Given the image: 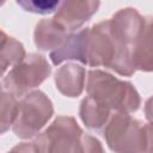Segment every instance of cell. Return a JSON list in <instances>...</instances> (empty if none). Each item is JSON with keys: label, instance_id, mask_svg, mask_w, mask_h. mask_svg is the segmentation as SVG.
Listing matches in <instances>:
<instances>
[{"label": "cell", "instance_id": "obj_1", "mask_svg": "<svg viewBox=\"0 0 153 153\" xmlns=\"http://www.w3.org/2000/svg\"><path fill=\"white\" fill-rule=\"evenodd\" d=\"M86 91L90 97L117 112L131 114L141 104L140 96L133 84L118 80L114 75L99 69L87 73Z\"/></svg>", "mask_w": 153, "mask_h": 153}, {"label": "cell", "instance_id": "obj_2", "mask_svg": "<svg viewBox=\"0 0 153 153\" xmlns=\"http://www.w3.org/2000/svg\"><path fill=\"white\" fill-rule=\"evenodd\" d=\"M103 135L115 153H146V124L129 114L115 111L104 127Z\"/></svg>", "mask_w": 153, "mask_h": 153}, {"label": "cell", "instance_id": "obj_3", "mask_svg": "<svg viewBox=\"0 0 153 153\" xmlns=\"http://www.w3.org/2000/svg\"><path fill=\"white\" fill-rule=\"evenodd\" d=\"M39 153H86L85 134L74 117L59 116L36 137Z\"/></svg>", "mask_w": 153, "mask_h": 153}, {"label": "cell", "instance_id": "obj_4", "mask_svg": "<svg viewBox=\"0 0 153 153\" xmlns=\"http://www.w3.org/2000/svg\"><path fill=\"white\" fill-rule=\"evenodd\" d=\"M53 114V103L42 91L29 92L19 102L13 131L20 139H30L39 133Z\"/></svg>", "mask_w": 153, "mask_h": 153}, {"label": "cell", "instance_id": "obj_5", "mask_svg": "<svg viewBox=\"0 0 153 153\" xmlns=\"http://www.w3.org/2000/svg\"><path fill=\"white\" fill-rule=\"evenodd\" d=\"M51 72V67L43 55L30 54L12 67L2 79V90L13 96H24L30 90L39 86Z\"/></svg>", "mask_w": 153, "mask_h": 153}, {"label": "cell", "instance_id": "obj_6", "mask_svg": "<svg viewBox=\"0 0 153 153\" xmlns=\"http://www.w3.org/2000/svg\"><path fill=\"white\" fill-rule=\"evenodd\" d=\"M98 6V1H65L53 19L66 31H73L87 22Z\"/></svg>", "mask_w": 153, "mask_h": 153}, {"label": "cell", "instance_id": "obj_7", "mask_svg": "<svg viewBox=\"0 0 153 153\" xmlns=\"http://www.w3.org/2000/svg\"><path fill=\"white\" fill-rule=\"evenodd\" d=\"M110 23L116 38L126 45L134 48L135 42L145 27L146 20L134 8H124L118 11L110 19Z\"/></svg>", "mask_w": 153, "mask_h": 153}, {"label": "cell", "instance_id": "obj_8", "mask_svg": "<svg viewBox=\"0 0 153 153\" xmlns=\"http://www.w3.org/2000/svg\"><path fill=\"white\" fill-rule=\"evenodd\" d=\"M90 29H82L76 33L67 36L63 44L50 53L51 62L57 66L66 60H78L84 65H87V42Z\"/></svg>", "mask_w": 153, "mask_h": 153}, {"label": "cell", "instance_id": "obj_9", "mask_svg": "<svg viewBox=\"0 0 153 153\" xmlns=\"http://www.w3.org/2000/svg\"><path fill=\"white\" fill-rule=\"evenodd\" d=\"M56 88L67 97H78L85 86V69L80 65L69 62L55 73Z\"/></svg>", "mask_w": 153, "mask_h": 153}, {"label": "cell", "instance_id": "obj_10", "mask_svg": "<svg viewBox=\"0 0 153 153\" xmlns=\"http://www.w3.org/2000/svg\"><path fill=\"white\" fill-rule=\"evenodd\" d=\"M67 31L54 19L41 20L35 29V44L39 50H56L67 38Z\"/></svg>", "mask_w": 153, "mask_h": 153}, {"label": "cell", "instance_id": "obj_11", "mask_svg": "<svg viewBox=\"0 0 153 153\" xmlns=\"http://www.w3.org/2000/svg\"><path fill=\"white\" fill-rule=\"evenodd\" d=\"M136 69L153 72V19L146 22L142 32L133 48Z\"/></svg>", "mask_w": 153, "mask_h": 153}, {"label": "cell", "instance_id": "obj_12", "mask_svg": "<svg viewBox=\"0 0 153 153\" xmlns=\"http://www.w3.org/2000/svg\"><path fill=\"white\" fill-rule=\"evenodd\" d=\"M81 121L91 129H100L106 126L111 117V110L99 100L87 96L82 99L79 111Z\"/></svg>", "mask_w": 153, "mask_h": 153}, {"label": "cell", "instance_id": "obj_13", "mask_svg": "<svg viewBox=\"0 0 153 153\" xmlns=\"http://www.w3.org/2000/svg\"><path fill=\"white\" fill-rule=\"evenodd\" d=\"M1 71L2 75L5 74L6 69L11 66H16L20 63L25 59V50L20 42L14 39L13 37H7L5 32L1 33Z\"/></svg>", "mask_w": 153, "mask_h": 153}, {"label": "cell", "instance_id": "obj_14", "mask_svg": "<svg viewBox=\"0 0 153 153\" xmlns=\"http://www.w3.org/2000/svg\"><path fill=\"white\" fill-rule=\"evenodd\" d=\"M19 102L16 99V96L4 91L1 92V133H5L10 126H13L17 117Z\"/></svg>", "mask_w": 153, "mask_h": 153}, {"label": "cell", "instance_id": "obj_15", "mask_svg": "<svg viewBox=\"0 0 153 153\" xmlns=\"http://www.w3.org/2000/svg\"><path fill=\"white\" fill-rule=\"evenodd\" d=\"M19 6H22L25 11L39 13V14H48L54 12L59 8V6L62 4L60 1H18Z\"/></svg>", "mask_w": 153, "mask_h": 153}, {"label": "cell", "instance_id": "obj_16", "mask_svg": "<svg viewBox=\"0 0 153 153\" xmlns=\"http://www.w3.org/2000/svg\"><path fill=\"white\" fill-rule=\"evenodd\" d=\"M7 153H39V149L35 142H23L13 147Z\"/></svg>", "mask_w": 153, "mask_h": 153}, {"label": "cell", "instance_id": "obj_17", "mask_svg": "<svg viewBox=\"0 0 153 153\" xmlns=\"http://www.w3.org/2000/svg\"><path fill=\"white\" fill-rule=\"evenodd\" d=\"M146 135H147V147L146 153H153V124H146Z\"/></svg>", "mask_w": 153, "mask_h": 153}, {"label": "cell", "instance_id": "obj_18", "mask_svg": "<svg viewBox=\"0 0 153 153\" xmlns=\"http://www.w3.org/2000/svg\"><path fill=\"white\" fill-rule=\"evenodd\" d=\"M145 115L151 124H153V96L145 104Z\"/></svg>", "mask_w": 153, "mask_h": 153}]
</instances>
